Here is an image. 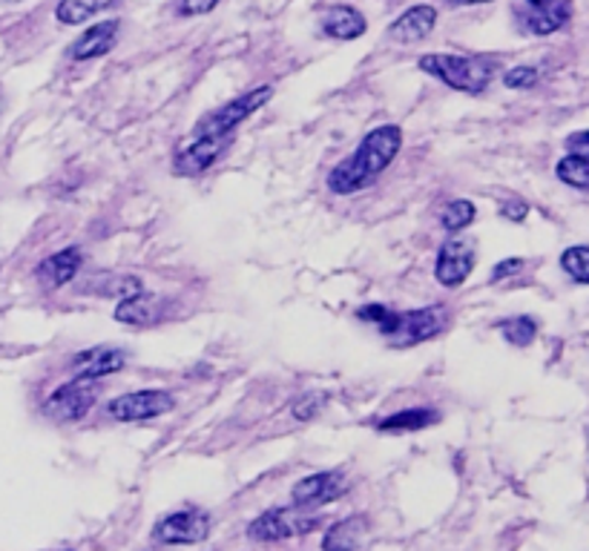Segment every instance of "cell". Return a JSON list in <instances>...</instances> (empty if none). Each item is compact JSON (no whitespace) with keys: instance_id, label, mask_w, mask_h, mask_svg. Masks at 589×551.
Here are the masks:
<instances>
[{"instance_id":"obj_22","label":"cell","mask_w":589,"mask_h":551,"mask_svg":"<svg viewBox=\"0 0 589 551\" xmlns=\"http://www.w3.org/2000/svg\"><path fill=\"white\" fill-rule=\"evenodd\" d=\"M555 176L564 184L575 187V190H587L589 187V156L587 153H566L555 167Z\"/></svg>"},{"instance_id":"obj_4","label":"cell","mask_w":589,"mask_h":551,"mask_svg":"<svg viewBox=\"0 0 589 551\" xmlns=\"http://www.w3.org/2000/svg\"><path fill=\"white\" fill-rule=\"evenodd\" d=\"M273 98V86H257V89H250V93H242L239 98H233L227 101L225 107L216 109V112H210L204 116L199 124H196L193 135H233V130L239 124H245L257 109H262L264 104Z\"/></svg>"},{"instance_id":"obj_32","label":"cell","mask_w":589,"mask_h":551,"mask_svg":"<svg viewBox=\"0 0 589 551\" xmlns=\"http://www.w3.org/2000/svg\"><path fill=\"white\" fill-rule=\"evenodd\" d=\"M500 216L509 218V221H515V225H520V221L529 216V204L527 202H506L504 207H500Z\"/></svg>"},{"instance_id":"obj_20","label":"cell","mask_w":589,"mask_h":551,"mask_svg":"<svg viewBox=\"0 0 589 551\" xmlns=\"http://www.w3.org/2000/svg\"><path fill=\"white\" fill-rule=\"evenodd\" d=\"M113 3H118V0H61L55 7V17L63 26H81L86 21H93L107 7H113Z\"/></svg>"},{"instance_id":"obj_10","label":"cell","mask_w":589,"mask_h":551,"mask_svg":"<svg viewBox=\"0 0 589 551\" xmlns=\"http://www.w3.org/2000/svg\"><path fill=\"white\" fill-rule=\"evenodd\" d=\"M474 264H478V253H474L472 241L449 239L437 250L435 279L443 288H460L472 276Z\"/></svg>"},{"instance_id":"obj_18","label":"cell","mask_w":589,"mask_h":551,"mask_svg":"<svg viewBox=\"0 0 589 551\" xmlns=\"http://www.w3.org/2000/svg\"><path fill=\"white\" fill-rule=\"evenodd\" d=\"M573 17V0H550L543 7H532V12L523 15V29L532 35H555L564 29Z\"/></svg>"},{"instance_id":"obj_24","label":"cell","mask_w":589,"mask_h":551,"mask_svg":"<svg viewBox=\"0 0 589 551\" xmlns=\"http://www.w3.org/2000/svg\"><path fill=\"white\" fill-rule=\"evenodd\" d=\"M497 327H500L504 339L509 342V345H515V348H527V345H532L538 336V322L532 316L504 319Z\"/></svg>"},{"instance_id":"obj_15","label":"cell","mask_w":589,"mask_h":551,"mask_svg":"<svg viewBox=\"0 0 589 551\" xmlns=\"http://www.w3.org/2000/svg\"><path fill=\"white\" fill-rule=\"evenodd\" d=\"M164 313H167V302H164L162 296H153V294H136V296H127V299H121L116 308V322H121V325H132V327H141V325H155V322H162Z\"/></svg>"},{"instance_id":"obj_6","label":"cell","mask_w":589,"mask_h":551,"mask_svg":"<svg viewBox=\"0 0 589 551\" xmlns=\"http://www.w3.org/2000/svg\"><path fill=\"white\" fill-rule=\"evenodd\" d=\"M98 382L93 380H72L67 385H58L52 394L44 399V414L55 422H78L84 420L86 414L93 411V405L98 403Z\"/></svg>"},{"instance_id":"obj_16","label":"cell","mask_w":589,"mask_h":551,"mask_svg":"<svg viewBox=\"0 0 589 551\" xmlns=\"http://www.w3.org/2000/svg\"><path fill=\"white\" fill-rule=\"evenodd\" d=\"M81 264H84V253L78 248L58 250V253H52V256H47L38 264L35 276H38L44 288H63V285H70L75 279Z\"/></svg>"},{"instance_id":"obj_19","label":"cell","mask_w":589,"mask_h":551,"mask_svg":"<svg viewBox=\"0 0 589 551\" xmlns=\"http://www.w3.org/2000/svg\"><path fill=\"white\" fill-rule=\"evenodd\" d=\"M368 24L365 15L354 7H328L322 15V32L333 40H357L363 38Z\"/></svg>"},{"instance_id":"obj_28","label":"cell","mask_w":589,"mask_h":551,"mask_svg":"<svg viewBox=\"0 0 589 551\" xmlns=\"http://www.w3.org/2000/svg\"><path fill=\"white\" fill-rule=\"evenodd\" d=\"M538 79H541V72L535 67H513V70H506L504 84L509 89H529L538 84Z\"/></svg>"},{"instance_id":"obj_33","label":"cell","mask_w":589,"mask_h":551,"mask_svg":"<svg viewBox=\"0 0 589 551\" xmlns=\"http://www.w3.org/2000/svg\"><path fill=\"white\" fill-rule=\"evenodd\" d=\"M587 149H589V132L587 130L573 132V135L566 139V153H587Z\"/></svg>"},{"instance_id":"obj_12","label":"cell","mask_w":589,"mask_h":551,"mask_svg":"<svg viewBox=\"0 0 589 551\" xmlns=\"http://www.w3.org/2000/svg\"><path fill=\"white\" fill-rule=\"evenodd\" d=\"M125 366H127V350L113 348V345H95V348L78 350L70 362L72 376L93 382L104 380L109 373H118Z\"/></svg>"},{"instance_id":"obj_11","label":"cell","mask_w":589,"mask_h":551,"mask_svg":"<svg viewBox=\"0 0 589 551\" xmlns=\"http://www.w3.org/2000/svg\"><path fill=\"white\" fill-rule=\"evenodd\" d=\"M227 144L231 135H190V141L173 158V170L179 176H199L219 161Z\"/></svg>"},{"instance_id":"obj_27","label":"cell","mask_w":589,"mask_h":551,"mask_svg":"<svg viewBox=\"0 0 589 551\" xmlns=\"http://www.w3.org/2000/svg\"><path fill=\"white\" fill-rule=\"evenodd\" d=\"M357 319L360 322H368V325L377 327L382 336L391 334L397 325V313L391 311V308H382V304H365V308H360L357 311Z\"/></svg>"},{"instance_id":"obj_21","label":"cell","mask_w":589,"mask_h":551,"mask_svg":"<svg viewBox=\"0 0 589 551\" xmlns=\"http://www.w3.org/2000/svg\"><path fill=\"white\" fill-rule=\"evenodd\" d=\"M440 414L435 408H409V411H397L386 420L377 422L380 431H423V428L435 426Z\"/></svg>"},{"instance_id":"obj_8","label":"cell","mask_w":589,"mask_h":551,"mask_svg":"<svg viewBox=\"0 0 589 551\" xmlns=\"http://www.w3.org/2000/svg\"><path fill=\"white\" fill-rule=\"evenodd\" d=\"M446 311L443 308H420V311L397 313L394 331L386 336L391 348H414L423 342L435 339L446 327Z\"/></svg>"},{"instance_id":"obj_30","label":"cell","mask_w":589,"mask_h":551,"mask_svg":"<svg viewBox=\"0 0 589 551\" xmlns=\"http://www.w3.org/2000/svg\"><path fill=\"white\" fill-rule=\"evenodd\" d=\"M222 0H179V15L193 17V15H208L219 7Z\"/></svg>"},{"instance_id":"obj_29","label":"cell","mask_w":589,"mask_h":551,"mask_svg":"<svg viewBox=\"0 0 589 551\" xmlns=\"http://www.w3.org/2000/svg\"><path fill=\"white\" fill-rule=\"evenodd\" d=\"M322 408H326V396L322 394H305L303 399H299V403L294 405V417L296 420H314V417H317L319 411H322Z\"/></svg>"},{"instance_id":"obj_13","label":"cell","mask_w":589,"mask_h":551,"mask_svg":"<svg viewBox=\"0 0 589 551\" xmlns=\"http://www.w3.org/2000/svg\"><path fill=\"white\" fill-rule=\"evenodd\" d=\"M118 32H121V21H116V17L93 24L90 29H84L81 38L72 40L70 58L72 61H95V58H102V55H107L109 49L116 47Z\"/></svg>"},{"instance_id":"obj_17","label":"cell","mask_w":589,"mask_h":551,"mask_svg":"<svg viewBox=\"0 0 589 551\" xmlns=\"http://www.w3.org/2000/svg\"><path fill=\"white\" fill-rule=\"evenodd\" d=\"M368 540V517L351 514L333 523L322 537V551H360Z\"/></svg>"},{"instance_id":"obj_31","label":"cell","mask_w":589,"mask_h":551,"mask_svg":"<svg viewBox=\"0 0 589 551\" xmlns=\"http://www.w3.org/2000/svg\"><path fill=\"white\" fill-rule=\"evenodd\" d=\"M523 271V259H504V262L497 264L495 271H492V282H504L509 279L513 273Z\"/></svg>"},{"instance_id":"obj_5","label":"cell","mask_w":589,"mask_h":551,"mask_svg":"<svg viewBox=\"0 0 589 551\" xmlns=\"http://www.w3.org/2000/svg\"><path fill=\"white\" fill-rule=\"evenodd\" d=\"M176 405H179V399H176L173 391L141 388L116 396V399L107 405V414L116 422H144V420H158L164 414H170Z\"/></svg>"},{"instance_id":"obj_3","label":"cell","mask_w":589,"mask_h":551,"mask_svg":"<svg viewBox=\"0 0 589 551\" xmlns=\"http://www.w3.org/2000/svg\"><path fill=\"white\" fill-rule=\"evenodd\" d=\"M319 517H310L296 505H276L268 508L248 526V537L257 543H282V540H294L305 537L319 528Z\"/></svg>"},{"instance_id":"obj_34","label":"cell","mask_w":589,"mask_h":551,"mask_svg":"<svg viewBox=\"0 0 589 551\" xmlns=\"http://www.w3.org/2000/svg\"><path fill=\"white\" fill-rule=\"evenodd\" d=\"M451 7H481V3H492V0H449Z\"/></svg>"},{"instance_id":"obj_2","label":"cell","mask_w":589,"mask_h":551,"mask_svg":"<svg viewBox=\"0 0 589 551\" xmlns=\"http://www.w3.org/2000/svg\"><path fill=\"white\" fill-rule=\"evenodd\" d=\"M417 67L426 75L437 79L449 89H458L466 95L486 93V86L495 79V67L483 58H469V55H449V52H432L423 55Z\"/></svg>"},{"instance_id":"obj_1","label":"cell","mask_w":589,"mask_h":551,"mask_svg":"<svg viewBox=\"0 0 589 551\" xmlns=\"http://www.w3.org/2000/svg\"><path fill=\"white\" fill-rule=\"evenodd\" d=\"M400 149H403V130L397 124L377 127L360 141V147L351 156L342 158L328 172V190L337 195H354L372 187L391 167Z\"/></svg>"},{"instance_id":"obj_26","label":"cell","mask_w":589,"mask_h":551,"mask_svg":"<svg viewBox=\"0 0 589 551\" xmlns=\"http://www.w3.org/2000/svg\"><path fill=\"white\" fill-rule=\"evenodd\" d=\"M98 296H109V299H127V296L141 294L139 276H107L102 288H93Z\"/></svg>"},{"instance_id":"obj_14","label":"cell","mask_w":589,"mask_h":551,"mask_svg":"<svg viewBox=\"0 0 589 551\" xmlns=\"http://www.w3.org/2000/svg\"><path fill=\"white\" fill-rule=\"evenodd\" d=\"M437 26V9L428 7V3H420V7L405 9L403 15L397 17L394 24L388 26V35L400 44H420L426 40Z\"/></svg>"},{"instance_id":"obj_7","label":"cell","mask_w":589,"mask_h":551,"mask_svg":"<svg viewBox=\"0 0 589 551\" xmlns=\"http://www.w3.org/2000/svg\"><path fill=\"white\" fill-rule=\"evenodd\" d=\"M210 537V514L202 508H181L155 523L153 540L164 546H196Z\"/></svg>"},{"instance_id":"obj_25","label":"cell","mask_w":589,"mask_h":551,"mask_svg":"<svg viewBox=\"0 0 589 551\" xmlns=\"http://www.w3.org/2000/svg\"><path fill=\"white\" fill-rule=\"evenodd\" d=\"M561 267L566 271V276H573V282L578 285H589V250L587 244H573L561 253Z\"/></svg>"},{"instance_id":"obj_23","label":"cell","mask_w":589,"mask_h":551,"mask_svg":"<svg viewBox=\"0 0 589 551\" xmlns=\"http://www.w3.org/2000/svg\"><path fill=\"white\" fill-rule=\"evenodd\" d=\"M437 218H440L443 230L460 233V230H466V227L478 218V207H474L472 202H466V199H451L449 204H443V211Z\"/></svg>"},{"instance_id":"obj_9","label":"cell","mask_w":589,"mask_h":551,"mask_svg":"<svg viewBox=\"0 0 589 551\" xmlns=\"http://www.w3.org/2000/svg\"><path fill=\"white\" fill-rule=\"evenodd\" d=\"M349 489L351 482L342 471H319L296 482L291 489V500H294L296 508H319V505L337 503L340 498H345Z\"/></svg>"},{"instance_id":"obj_35","label":"cell","mask_w":589,"mask_h":551,"mask_svg":"<svg viewBox=\"0 0 589 551\" xmlns=\"http://www.w3.org/2000/svg\"><path fill=\"white\" fill-rule=\"evenodd\" d=\"M529 7H543V3H550V0H527Z\"/></svg>"}]
</instances>
